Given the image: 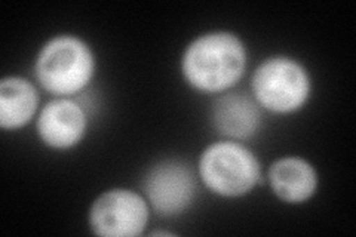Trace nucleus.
Wrapping results in <instances>:
<instances>
[{
    "label": "nucleus",
    "mask_w": 356,
    "mask_h": 237,
    "mask_svg": "<svg viewBox=\"0 0 356 237\" xmlns=\"http://www.w3.org/2000/svg\"><path fill=\"white\" fill-rule=\"evenodd\" d=\"M257 104L275 115L296 113L309 101L312 81L306 67L289 56H272L255 69L251 81Z\"/></svg>",
    "instance_id": "nucleus-4"
},
{
    "label": "nucleus",
    "mask_w": 356,
    "mask_h": 237,
    "mask_svg": "<svg viewBox=\"0 0 356 237\" xmlns=\"http://www.w3.org/2000/svg\"><path fill=\"white\" fill-rule=\"evenodd\" d=\"M95 55L89 44L77 36L60 35L39 51L35 74L44 91L67 97L79 94L92 81Z\"/></svg>",
    "instance_id": "nucleus-2"
},
{
    "label": "nucleus",
    "mask_w": 356,
    "mask_h": 237,
    "mask_svg": "<svg viewBox=\"0 0 356 237\" xmlns=\"http://www.w3.org/2000/svg\"><path fill=\"white\" fill-rule=\"evenodd\" d=\"M199 178L221 197H242L260 183L261 165L248 147L238 141H218L200 154Z\"/></svg>",
    "instance_id": "nucleus-3"
},
{
    "label": "nucleus",
    "mask_w": 356,
    "mask_h": 237,
    "mask_svg": "<svg viewBox=\"0 0 356 237\" xmlns=\"http://www.w3.org/2000/svg\"><path fill=\"white\" fill-rule=\"evenodd\" d=\"M269 184L277 199L289 205H300L314 197L319 178L312 163L302 157L286 156L270 166Z\"/></svg>",
    "instance_id": "nucleus-9"
},
{
    "label": "nucleus",
    "mask_w": 356,
    "mask_h": 237,
    "mask_svg": "<svg viewBox=\"0 0 356 237\" xmlns=\"http://www.w3.org/2000/svg\"><path fill=\"white\" fill-rule=\"evenodd\" d=\"M214 129L230 141L252 138L261 129L263 108L254 97L242 92H226L216 98L211 108Z\"/></svg>",
    "instance_id": "nucleus-8"
},
{
    "label": "nucleus",
    "mask_w": 356,
    "mask_h": 237,
    "mask_svg": "<svg viewBox=\"0 0 356 237\" xmlns=\"http://www.w3.org/2000/svg\"><path fill=\"white\" fill-rule=\"evenodd\" d=\"M247 69V48L230 31H209L196 38L181 56L188 86L205 94H222L235 86Z\"/></svg>",
    "instance_id": "nucleus-1"
},
{
    "label": "nucleus",
    "mask_w": 356,
    "mask_h": 237,
    "mask_svg": "<svg viewBox=\"0 0 356 237\" xmlns=\"http://www.w3.org/2000/svg\"><path fill=\"white\" fill-rule=\"evenodd\" d=\"M144 197L161 217H175L192 205L196 178L183 161L168 159L156 163L144 177Z\"/></svg>",
    "instance_id": "nucleus-6"
},
{
    "label": "nucleus",
    "mask_w": 356,
    "mask_h": 237,
    "mask_svg": "<svg viewBox=\"0 0 356 237\" xmlns=\"http://www.w3.org/2000/svg\"><path fill=\"white\" fill-rule=\"evenodd\" d=\"M36 129L40 141L49 149L70 150L86 133V110L73 98L58 97L40 110Z\"/></svg>",
    "instance_id": "nucleus-7"
},
{
    "label": "nucleus",
    "mask_w": 356,
    "mask_h": 237,
    "mask_svg": "<svg viewBox=\"0 0 356 237\" xmlns=\"http://www.w3.org/2000/svg\"><path fill=\"white\" fill-rule=\"evenodd\" d=\"M146 197L128 188H115L99 195L89 209V227L103 237H136L149 224Z\"/></svg>",
    "instance_id": "nucleus-5"
},
{
    "label": "nucleus",
    "mask_w": 356,
    "mask_h": 237,
    "mask_svg": "<svg viewBox=\"0 0 356 237\" xmlns=\"http://www.w3.org/2000/svg\"><path fill=\"white\" fill-rule=\"evenodd\" d=\"M39 92L31 82L9 76L0 82V126L15 131L29 125L39 108Z\"/></svg>",
    "instance_id": "nucleus-10"
}]
</instances>
